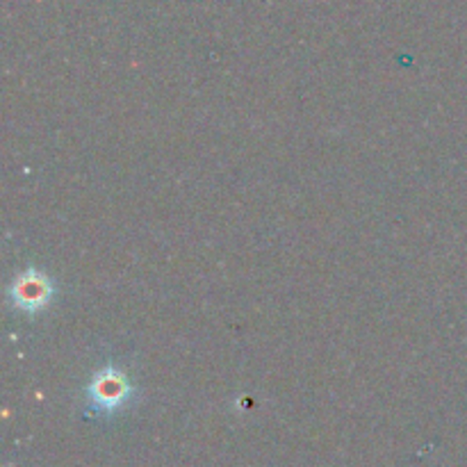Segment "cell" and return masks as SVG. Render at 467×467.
<instances>
[{"label":"cell","mask_w":467,"mask_h":467,"mask_svg":"<svg viewBox=\"0 0 467 467\" xmlns=\"http://www.w3.org/2000/svg\"><path fill=\"white\" fill-rule=\"evenodd\" d=\"M85 395L87 401H89L91 413L114 415L126 409L128 401L135 397V386H132L123 369L114 368V365H105L87 383Z\"/></svg>","instance_id":"cell-1"},{"label":"cell","mask_w":467,"mask_h":467,"mask_svg":"<svg viewBox=\"0 0 467 467\" xmlns=\"http://www.w3.org/2000/svg\"><path fill=\"white\" fill-rule=\"evenodd\" d=\"M7 296L18 313L36 315L53 301L55 285L50 276H46L39 269H26L9 283Z\"/></svg>","instance_id":"cell-2"}]
</instances>
